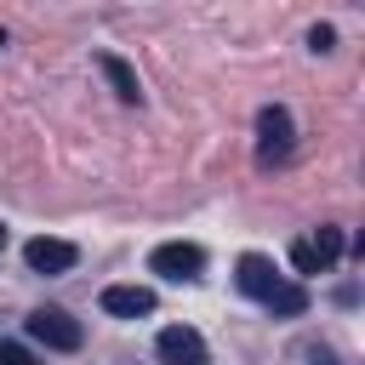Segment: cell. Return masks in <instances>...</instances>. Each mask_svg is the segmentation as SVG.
Masks as SVG:
<instances>
[{"label":"cell","mask_w":365,"mask_h":365,"mask_svg":"<svg viewBox=\"0 0 365 365\" xmlns=\"http://www.w3.org/2000/svg\"><path fill=\"white\" fill-rule=\"evenodd\" d=\"M97 68H103V74H108V86L120 91V103H143V86H137L131 63H120V57H108V51H103V57H97Z\"/></svg>","instance_id":"8"},{"label":"cell","mask_w":365,"mask_h":365,"mask_svg":"<svg viewBox=\"0 0 365 365\" xmlns=\"http://www.w3.org/2000/svg\"><path fill=\"white\" fill-rule=\"evenodd\" d=\"M308 245H314V251H319V262L331 268V262L342 257V228H331V222H319V234H314Z\"/></svg>","instance_id":"9"},{"label":"cell","mask_w":365,"mask_h":365,"mask_svg":"<svg viewBox=\"0 0 365 365\" xmlns=\"http://www.w3.org/2000/svg\"><path fill=\"white\" fill-rule=\"evenodd\" d=\"M0 46H6V29H0Z\"/></svg>","instance_id":"14"},{"label":"cell","mask_w":365,"mask_h":365,"mask_svg":"<svg viewBox=\"0 0 365 365\" xmlns=\"http://www.w3.org/2000/svg\"><path fill=\"white\" fill-rule=\"evenodd\" d=\"M331 40H336V34H331L325 23H314V29H308V46H314V51H331Z\"/></svg>","instance_id":"12"},{"label":"cell","mask_w":365,"mask_h":365,"mask_svg":"<svg viewBox=\"0 0 365 365\" xmlns=\"http://www.w3.org/2000/svg\"><path fill=\"white\" fill-rule=\"evenodd\" d=\"M0 245H6V228H0Z\"/></svg>","instance_id":"13"},{"label":"cell","mask_w":365,"mask_h":365,"mask_svg":"<svg viewBox=\"0 0 365 365\" xmlns=\"http://www.w3.org/2000/svg\"><path fill=\"white\" fill-rule=\"evenodd\" d=\"M160 359L165 365H205V342L188 325H171V331H160Z\"/></svg>","instance_id":"6"},{"label":"cell","mask_w":365,"mask_h":365,"mask_svg":"<svg viewBox=\"0 0 365 365\" xmlns=\"http://www.w3.org/2000/svg\"><path fill=\"white\" fill-rule=\"evenodd\" d=\"M29 336L46 342V348H57V354H74V348L86 342L80 319H68L63 308H34V314H29Z\"/></svg>","instance_id":"2"},{"label":"cell","mask_w":365,"mask_h":365,"mask_svg":"<svg viewBox=\"0 0 365 365\" xmlns=\"http://www.w3.org/2000/svg\"><path fill=\"white\" fill-rule=\"evenodd\" d=\"M291 268H297V274H319L325 262H319V251H314L308 240H297V245H291Z\"/></svg>","instance_id":"10"},{"label":"cell","mask_w":365,"mask_h":365,"mask_svg":"<svg viewBox=\"0 0 365 365\" xmlns=\"http://www.w3.org/2000/svg\"><path fill=\"white\" fill-rule=\"evenodd\" d=\"M285 154H291V114L274 103V108L257 114V160L274 165V160H285Z\"/></svg>","instance_id":"3"},{"label":"cell","mask_w":365,"mask_h":365,"mask_svg":"<svg viewBox=\"0 0 365 365\" xmlns=\"http://www.w3.org/2000/svg\"><path fill=\"white\" fill-rule=\"evenodd\" d=\"M23 262H29L34 274H68V268L80 262V251H74L68 240H29V245H23Z\"/></svg>","instance_id":"4"},{"label":"cell","mask_w":365,"mask_h":365,"mask_svg":"<svg viewBox=\"0 0 365 365\" xmlns=\"http://www.w3.org/2000/svg\"><path fill=\"white\" fill-rule=\"evenodd\" d=\"M0 365H40V359H34L23 342H0Z\"/></svg>","instance_id":"11"},{"label":"cell","mask_w":365,"mask_h":365,"mask_svg":"<svg viewBox=\"0 0 365 365\" xmlns=\"http://www.w3.org/2000/svg\"><path fill=\"white\" fill-rule=\"evenodd\" d=\"M234 279H240L245 297H257V302L274 308V314H302V308H308V291L291 285V279H285L268 257H257V251H245V257L234 262Z\"/></svg>","instance_id":"1"},{"label":"cell","mask_w":365,"mask_h":365,"mask_svg":"<svg viewBox=\"0 0 365 365\" xmlns=\"http://www.w3.org/2000/svg\"><path fill=\"white\" fill-rule=\"evenodd\" d=\"M148 268H154V274H165V279H194V274L205 268V251L177 240V245H160V251L148 257Z\"/></svg>","instance_id":"5"},{"label":"cell","mask_w":365,"mask_h":365,"mask_svg":"<svg viewBox=\"0 0 365 365\" xmlns=\"http://www.w3.org/2000/svg\"><path fill=\"white\" fill-rule=\"evenodd\" d=\"M103 308L120 314V319H143V314H154V291L148 285H108L103 291Z\"/></svg>","instance_id":"7"}]
</instances>
